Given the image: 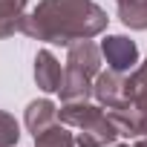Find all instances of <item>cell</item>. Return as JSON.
I'll return each mask as SVG.
<instances>
[{
    "label": "cell",
    "instance_id": "6da1fadb",
    "mask_svg": "<svg viewBox=\"0 0 147 147\" xmlns=\"http://www.w3.org/2000/svg\"><path fill=\"white\" fill-rule=\"evenodd\" d=\"M110 18L95 0H40L23 18V35L69 46L75 40H92L107 29Z\"/></svg>",
    "mask_w": 147,
    "mask_h": 147
},
{
    "label": "cell",
    "instance_id": "7a4b0ae2",
    "mask_svg": "<svg viewBox=\"0 0 147 147\" xmlns=\"http://www.w3.org/2000/svg\"><path fill=\"white\" fill-rule=\"evenodd\" d=\"M66 69L61 81V101H87L101 72V46L92 40H75L66 46Z\"/></svg>",
    "mask_w": 147,
    "mask_h": 147
},
{
    "label": "cell",
    "instance_id": "3957f363",
    "mask_svg": "<svg viewBox=\"0 0 147 147\" xmlns=\"http://www.w3.org/2000/svg\"><path fill=\"white\" fill-rule=\"evenodd\" d=\"M61 124L75 127L81 133H90L95 138L104 141V147H110L118 138V127L113 124V118L107 115V110L101 104H90V101H63V107L58 110Z\"/></svg>",
    "mask_w": 147,
    "mask_h": 147
},
{
    "label": "cell",
    "instance_id": "277c9868",
    "mask_svg": "<svg viewBox=\"0 0 147 147\" xmlns=\"http://www.w3.org/2000/svg\"><path fill=\"white\" fill-rule=\"evenodd\" d=\"M107 115L118 127V136H127V138L144 136L147 133V92L133 95L127 104H121L115 110H107Z\"/></svg>",
    "mask_w": 147,
    "mask_h": 147
},
{
    "label": "cell",
    "instance_id": "5b68a950",
    "mask_svg": "<svg viewBox=\"0 0 147 147\" xmlns=\"http://www.w3.org/2000/svg\"><path fill=\"white\" fill-rule=\"evenodd\" d=\"M101 55H104L107 66L113 72H121V75L133 72L138 63V46L127 35H107L101 40Z\"/></svg>",
    "mask_w": 147,
    "mask_h": 147
},
{
    "label": "cell",
    "instance_id": "8992f818",
    "mask_svg": "<svg viewBox=\"0 0 147 147\" xmlns=\"http://www.w3.org/2000/svg\"><path fill=\"white\" fill-rule=\"evenodd\" d=\"M92 95L104 110H115L121 104H127V84L121 72H98V78L92 84Z\"/></svg>",
    "mask_w": 147,
    "mask_h": 147
},
{
    "label": "cell",
    "instance_id": "52a82bcc",
    "mask_svg": "<svg viewBox=\"0 0 147 147\" xmlns=\"http://www.w3.org/2000/svg\"><path fill=\"white\" fill-rule=\"evenodd\" d=\"M35 81L43 92H58L61 90V81H63V69H61V61L49 52V49H40L35 55Z\"/></svg>",
    "mask_w": 147,
    "mask_h": 147
},
{
    "label": "cell",
    "instance_id": "ba28073f",
    "mask_svg": "<svg viewBox=\"0 0 147 147\" xmlns=\"http://www.w3.org/2000/svg\"><path fill=\"white\" fill-rule=\"evenodd\" d=\"M23 121H26V130H29L32 136H38V133H43L46 127H52V124L58 121V107H55L49 98H35V101L26 107Z\"/></svg>",
    "mask_w": 147,
    "mask_h": 147
},
{
    "label": "cell",
    "instance_id": "9c48e42d",
    "mask_svg": "<svg viewBox=\"0 0 147 147\" xmlns=\"http://www.w3.org/2000/svg\"><path fill=\"white\" fill-rule=\"evenodd\" d=\"M29 0H0V38H12L23 32V9Z\"/></svg>",
    "mask_w": 147,
    "mask_h": 147
},
{
    "label": "cell",
    "instance_id": "30bf717a",
    "mask_svg": "<svg viewBox=\"0 0 147 147\" xmlns=\"http://www.w3.org/2000/svg\"><path fill=\"white\" fill-rule=\"evenodd\" d=\"M118 18L127 29H147V0H124L118 3Z\"/></svg>",
    "mask_w": 147,
    "mask_h": 147
},
{
    "label": "cell",
    "instance_id": "8fae6325",
    "mask_svg": "<svg viewBox=\"0 0 147 147\" xmlns=\"http://www.w3.org/2000/svg\"><path fill=\"white\" fill-rule=\"evenodd\" d=\"M35 147H75V136L66 130V124H52L35 136Z\"/></svg>",
    "mask_w": 147,
    "mask_h": 147
},
{
    "label": "cell",
    "instance_id": "7c38bea8",
    "mask_svg": "<svg viewBox=\"0 0 147 147\" xmlns=\"http://www.w3.org/2000/svg\"><path fill=\"white\" fill-rule=\"evenodd\" d=\"M20 141V124L15 121L12 113L0 110V147H15Z\"/></svg>",
    "mask_w": 147,
    "mask_h": 147
},
{
    "label": "cell",
    "instance_id": "4fadbf2b",
    "mask_svg": "<svg viewBox=\"0 0 147 147\" xmlns=\"http://www.w3.org/2000/svg\"><path fill=\"white\" fill-rule=\"evenodd\" d=\"M124 84H127V101L133 98V95H141V92H147V61L144 63H138L130 75L124 78Z\"/></svg>",
    "mask_w": 147,
    "mask_h": 147
},
{
    "label": "cell",
    "instance_id": "5bb4252c",
    "mask_svg": "<svg viewBox=\"0 0 147 147\" xmlns=\"http://www.w3.org/2000/svg\"><path fill=\"white\" fill-rule=\"evenodd\" d=\"M75 147H104V141L95 138V136H90V133H78L75 136Z\"/></svg>",
    "mask_w": 147,
    "mask_h": 147
},
{
    "label": "cell",
    "instance_id": "9a60e30c",
    "mask_svg": "<svg viewBox=\"0 0 147 147\" xmlns=\"http://www.w3.org/2000/svg\"><path fill=\"white\" fill-rule=\"evenodd\" d=\"M133 141H136L133 147H147V133H144V136H138V138H133Z\"/></svg>",
    "mask_w": 147,
    "mask_h": 147
},
{
    "label": "cell",
    "instance_id": "2e32d148",
    "mask_svg": "<svg viewBox=\"0 0 147 147\" xmlns=\"http://www.w3.org/2000/svg\"><path fill=\"white\" fill-rule=\"evenodd\" d=\"M110 147H130V144H110Z\"/></svg>",
    "mask_w": 147,
    "mask_h": 147
},
{
    "label": "cell",
    "instance_id": "e0dca14e",
    "mask_svg": "<svg viewBox=\"0 0 147 147\" xmlns=\"http://www.w3.org/2000/svg\"><path fill=\"white\" fill-rule=\"evenodd\" d=\"M115 3H124V0H115Z\"/></svg>",
    "mask_w": 147,
    "mask_h": 147
}]
</instances>
